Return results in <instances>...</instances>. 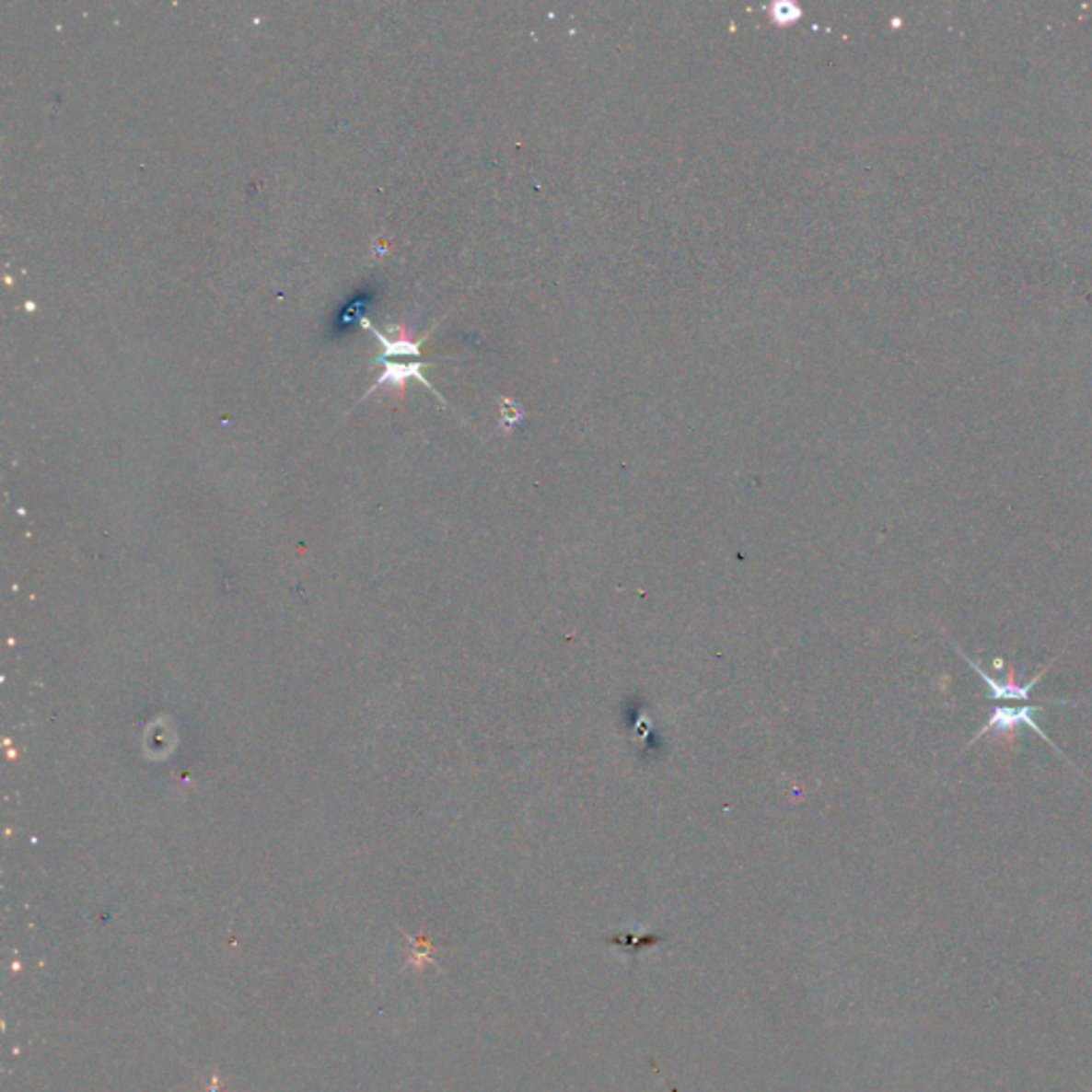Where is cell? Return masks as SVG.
I'll return each instance as SVG.
<instances>
[{
    "label": "cell",
    "mask_w": 1092,
    "mask_h": 1092,
    "mask_svg": "<svg viewBox=\"0 0 1092 1092\" xmlns=\"http://www.w3.org/2000/svg\"><path fill=\"white\" fill-rule=\"evenodd\" d=\"M1037 711H1040V706H1030V704H1027V706H1014V709H1011V706H996L994 713L990 714L986 724H983L982 730L977 732L973 738H970V743H969L967 747L975 745L977 740H980L982 737H986V734H1001V737H1007V740H1011V738L1016 737L1017 727H1020V726H1027V727H1030V730H1033V732L1040 734V737H1041L1043 740H1046L1048 745H1051V749H1056V751L1061 753V756H1063V751L1058 749V747H1056L1054 743H1051L1048 734L1043 732L1041 727L1035 724L1033 714H1035Z\"/></svg>",
    "instance_id": "obj_1"
},
{
    "label": "cell",
    "mask_w": 1092,
    "mask_h": 1092,
    "mask_svg": "<svg viewBox=\"0 0 1092 1092\" xmlns=\"http://www.w3.org/2000/svg\"><path fill=\"white\" fill-rule=\"evenodd\" d=\"M954 649L960 653L962 659H965V662L970 666V668H973L977 674H980L983 683L988 685L990 693H988L986 698H990V700H1028V698H1030V690H1033V687H1035L1037 683H1040L1043 674H1046V672L1051 668V664H1054L1056 659H1058V657L1051 659L1050 664L1043 666V668L1035 674V679H1033V680H1028V683H1024V685H1022V683H1017V680H1016V672H1014V668H1011V666H1009V680H1007V683H1001V680H996V679L990 677V674H988L986 670H983L980 664L973 662V659H970V657L967 656V653H962V651H960L958 646H956V645H954Z\"/></svg>",
    "instance_id": "obj_2"
},
{
    "label": "cell",
    "mask_w": 1092,
    "mask_h": 1092,
    "mask_svg": "<svg viewBox=\"0 0 1092 1092\" xmlns=\"http://www.w3.org/2000/svg\"><path fill=\"white\" fill-rule=\"evenodd\" d=\"M382 361H384V366H387V369H384V374L380 376L378 380L374 382V387L367 390L366 397L372 395L376 389L384 387V384H390V387H395L397 390H400V393H403V387H406V382L410 378H419L424 384V387L431 389V393H436V389L431 387V384L427 382V378H424V376H421V369H423V363L421 361L419 363H390L389 359H382ZM366 397H363V400H366Z\"/></svg>",
    "instance_id": "obj_3"
},
{
    "label": "cell",
    "mask_w": 1092,
    "mask_h": 1092,
    "mask_svg": "<svg viewBox=\"0 0 1092 1092\" xmlns=\"http://www.w3.org/2000/svg\"><path fill=\"white\" fill-rule=\"evenodd\" d=\"M363 327L369 329L376 340L384 346L382 359H390V356H421V342H414L412 333L403 325L395 327L393 337H384L380 331H376V327L367 319H363Z\"/></svg>",
    "instance_id": "obj_4"
},
{
    "label": "cell",
    "mask_w": 1092,
    "mask_h": 1092,
    "mask_svg": "<svg viewBox=\"0 0 1092 1092\" xmlns=\"http://www.w3.org/2000/svg\"><path fill=\"white\" fill-rule=\"evenodd\" d=\"M659 941H664V936H659V935H643V936H638V935H617V936H612V939H610L612 946L630 947L632 954H636L638 949H643L646 946H656V943H659Z\"/></svg>",
    "instance_id": "obj_5"
},
{
    "label": "cell",
    "mask_w": 1092,
    "mask_h": 1092,
    "mask_svg": "<svg viewBox=\"0 0 1092 1092\" xmlns=\"http://www.w3.org/2000/svg\"><path fill=\"white\" fill-rule=\"evenodd\" d=\"M768 11H771L773 22H777L779 26L796 22V19L802 16L800 6L796 3H773L771 6H768Z\"/></svg>",
    "instance_id": "obj_6"
}]
</instances>
